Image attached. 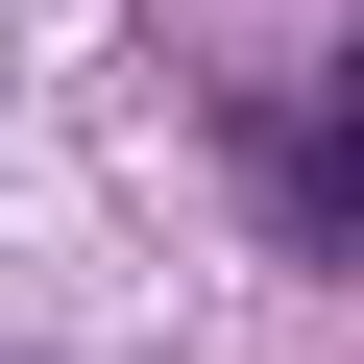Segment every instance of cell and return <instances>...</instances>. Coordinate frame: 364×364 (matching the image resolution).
Here are the masks:
<instances>
[]
</instances>
